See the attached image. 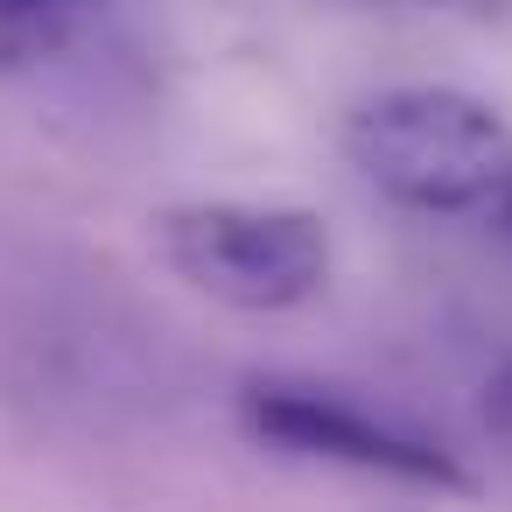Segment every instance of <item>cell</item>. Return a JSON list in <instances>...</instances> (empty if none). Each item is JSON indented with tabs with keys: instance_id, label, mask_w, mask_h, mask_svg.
Wrapping results in <instances>:
<instances>
[{
	"instance_id": "cell-6",
	"label": "cell",
	"mask_w": 512,
	"mask_h": 512,
	"mask_svg": "<svg viewBox=\"0 0 512 512\" xmlns=\"http://www.w3.org/2000/svg\"><path fill=\"white\" fill-rule=\"evenodd\" d=\"M414 8H442V15H470V22H505L512 0H414Z\"/></svg>"
},
{
	"instance_id": "cell-3",
	"label": "cell",
	"mask_w": 512,
	"mask_h": 512,
	"mask_svg": "<svg viewBox=\"0 0 512 512\" xmlns=\"http://www.w3.org/2000/svg\"><path fill=\"white\" fill-rule=\"evenodd\" d=\"M239 421L253 442L288 449V456H316V463H344L365 477H400L414 491H470L477 477L428 435L330 393V386H302V379H246L239 393Z\"/></svg>"
},
{
	"instance_id": "cell-2",
	"label": "cell",
	"mask_w": 512,
	"mask_h": 512,
	"mask_svg": "<svg viewBox=\"0 0 512 512\" xmlns=\"http://www.w3.org/2000/svg\"><path fill=\"white\" fill-rule=\"evenodd\" d=\"M162 267L239 316H281L330 288V232L302 204H169L155 211Z\"/></svg>"
},
{
	"instance_id": "cell-5",
	"label": "cell",
	"mask_w": 512,
	"mask_h": 512,
	"mask_svg": "<svg viewBox=\"0 0 512 512\" xmlns=\"http://www.w3.org/2000/svg\"><path fill=\"white\" fill-rule=\"evenodd\" d=\"M477 421H484V435H491L498 449H512V358L484 379V393H477Z\"/></svg>"
},
{
	"instance_id": "cell-4",
	"label": "cell",
	"mask_w": 512,
	"mask_h": 512,
	"mask_svg": "<svg viewBox=\"0 0 512 512\" xmlns=\"http://www.w3.org/2000/svg\"><path fill=\"white\" fill-rule=\"evenodd\" d=\"M99 0H0V71H36L92 22Z\"/></svg>"
},
{
	"instance_id": "cell-1",
	"label": "cell",
	"mask_w": 512,
	"mask_h": 512,
	"mask_svg": "<svg viewBox=\"0 0 512 512\" xmlns=\"http://www.w3.org/2000/svg\"><path fill=\"white\" fill-rule=\"evenodd\" d=\"M351 169L400 211L477 218L512 239V127L456 85H386L344 113Z\"/></svg>"
}]
</instances>
